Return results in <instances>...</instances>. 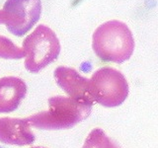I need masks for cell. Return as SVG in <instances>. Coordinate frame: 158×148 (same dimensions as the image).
<instances>
[{"instance_id":"6da1fadb","label":"cell","mask_w":158,"mask_h":148,"mask_svg":"<svg viewBox=\"0 0 158 148\" xmlns=\"http://www.w3.org/2000/svg\"><path fill=\"white\" fill-rule=\"evenodd\" d=\"M92 106L70 97L54 96L48 99V110L26 120L33 127L44 130L71 128L90 116Z\"/></svg>"},{"instance_id":"3957f363","label":"cell","mask_w":158,"mask_h":148,"mask_svg":"<svg viewBox=\"0 0 158 148\" xmlns=\"http://www.w3.org/2000/svg\"><path fill=\"white\" fill-rule=\"evenodd\" d=\"M23 49L25 67L29 72L38 73L58 57L60 43L51 28L40 25L24 39Z\"/></svg>"},{"instance_id":"8992f818","label":"cell","mask_w":158,"mask_h":148,"mask_svg":"<svg viewBox=\"0 0 158 148\" xmlns=\"http://www.w3.org/2000/svg\"><path fill=\"white\" fill-rule=\"evenodd\" d=\"M53 75L57 85L70 98L93 106L95 101L92 96L91 82L89 79L80 75L74 68L66 66H58L54 70Z\"/></svg>"},{"instance_id":"9c48e42d","label":"cell","mask_w":158,"mask_h":148,"mask_svg":"<svg viewBox=\"0 0 158 148\" xmlns=\"http://www.w3.org/2000/svg\"><path fill=\"white\" fill-rule=\"evenodd\" d=\"M82 148H120L101 128H94L89 133Z\"/></svg>"},{"instance_id":"7a4b0ae2","label":"cell","mask_w":158,"mask_h":148,"mask_svg":"<svg viewBox=\"0 0 158 148\" xmlns=\"http://www.w3.org/2000/svg\"><path fill=\"white\" fill-rule=\"evenodd\" d=\"M92 47L102 60L123 63L131 56L135 39L125 23L111 20L96 29L93 34Z\"/></svg>"},{"instance_id":"5b68a950","label":"cell","mask_w":158,"mask_h":148,"mask_svg":"<svg viewBox=\"0 0 158 148\" xmlns=\"http://www.w3.org/2000/svg\"><path fill=\"white\" fill-rule=\"evenodd\" d=\"M3 13L5 26L16 37H22L31 30L41 17V0H7Z\"/></svg>"},{"instance_id":"ba28073f","label":"cell","mask_w":158,"mask_h":148,"mask_svg":"<svg viewBox=\"0 0 158 148\" xmlns=\"http://www.w3.org/2000/svg\"><path fill=\"white\" fill-rule=\"evenodd\" d=\"M27 85L22 79L7 76L0 79V113L17 110L26 96Z\"/></svg>"},{"instance_id":"7c38bea8","label":"cell","mask_w":158,"mask_h":148,"mask_svg":"<svg viewBox=\"0 0 158 148\" xmlns=\"http://www.w3.org/2000/svg\"><path fill=\"white\" fill-rule=\"evenodd\" d=\"M32 148H44V147H40V146H37V147H32Z\"/></svg>"},{"instance_id":"52a82bcc","label":"cell","mask_w":158,"mask_h":148,"mask_svg":"<svg viewBox=\"0 0 158 148\" xmlns=\"http://www.w3.org/2000/svg\"><path fill=\"white\" fill-rule=\"evenodd\" d=\"M26 118H0V142L10 145H30L35 141V135Z\"/></svg>"},{"instance_id":"30bf717a","label":"cell","mask_w":158,"mask_h":148,"mask_svg":"<svg viewBox=\"0 0 158 148\" xmlns=\"http://www.w3.org/2000/svg\"><path fill=\"white\" fill-rule=\"evenodd\" d=\"M26 56L24 49L18 47L11 39L0 36V58L4 59H20Z\"/></svg>"},{"instance_id":"277c9868","label":"cell","mask_w":158,"mask_h":148,"mask_svg":"<svg viewBox=\"0 0 158 148\" xmlns=\"http://www.w3.org/2000/svg\"><path fill=\"white\" fill-rule=\"evenodd\" d=\"M90 82L94 101L107 108L122 105L130 92L126 77L113 67L99 68Z\"/></svg>"},{"instance_id":"8fae6325","label":"cell","mask_w":158,"mask_h":148,"mask_svg":"<svg viewBox=\"0 0 158 148\" xmlns=\"http://www.w3.org/2000/svg\"><path fill=\"white\" fill-rule=\"evenodd\" d=\"M0 24H5V16L2 9L0 10Z\"/></svg>"}]
</instances>
